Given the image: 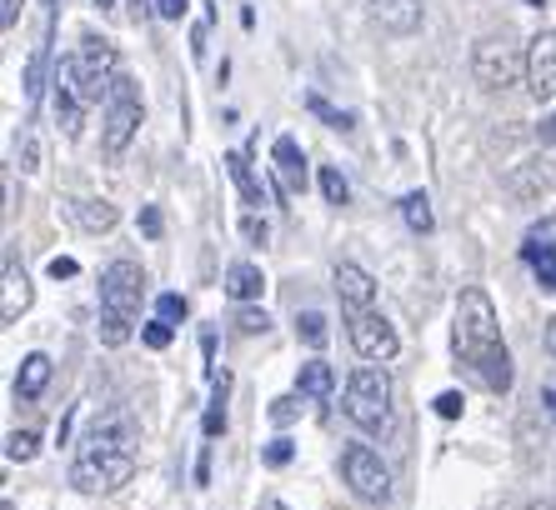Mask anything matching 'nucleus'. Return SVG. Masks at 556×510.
<instances>
[{"label":"nucleus","mask_w":556,"mask_h":510,"mask_svg":"<svg viewBox=\"0 0 556 510\" xmlns=\"http://www.w3.org/2000/svg\"><path fill=\"white\" fill-rule=\"evenodd\" d=\"M452 350L471 375H477L492 396L511 391V350L502 341V326H496V306L486 291H462L456 301V320H452Z\"/></svg>","instance_id":"1"},{"label":"nucleus","mask_w":556,"mask_h":510,"mask_svg":"<svg viewBox=\"0 0 556 510\" xmlns=\"http://www.w3.org/2000/svg\"><path fill=\"white\" fill-rule=\"evenodd\" d=\"M136 475V435L126 421H101L71 460V485L80 496H111Z\"/></svg>","instance_id":"2"},{"label":"nucleus","mask_w":556,"mask_h":510,"mask_svg":"<svg viewBox=\"0 0 556 510\" xmlns=\"http://www.w3.org/2000/svg\"><path fill=\"white\" fill-rule=\"evenodd\" d=\"M146 301V270L136 260H111L101 270V345H126Z\"/></svg>","instance_id":"3"},{"label":"nucleus","mask_w":556,"mask_h":510,"mask_svg":"<svg viewBox=\"0 0 556 510\" xmlns=\"http://www.w3.org/2000/svg\"><path fill=\"white\" fill-rule=\"evenodd\" d=\"M346 421L356 425V431H366V435H387V425H391V375H387V366H356L346 375Z\"/></svg>","instance_id":"4"},{"label":"nucleus","mask_w":556,"mask_h":510,"mask_svg":"<svg viewBox=\"0 0 556 510\" xmlns=\"http://www.w3.org/2000/svg\"><path fill=\"white\" fill-rule=\"evenodd\" d=\"M71 71H76V90L86 105H105L111 101V90L121 80V55L116 46L105 36H86L80 40V51L71 55Z\"/></svg>","instance_id":"5"},{"label":"nucleus","mask_w":556,"mask_h":510,"mask_svg":"<svg viewBox=\"0 0 556 510\" xmlns=\"http://www.w3.org/2000/svg\"><path fill=\"white\" fill-rule=\"evenodd\" d=\"M471 76L486 90H506L517 76H527V51L517 46V36H511V30L481 36L477 51H471Z\"/></svg>","instance_id":"6"},{"label":"nucleus","mask_w":556,"mask_h":510,"mask_svg":"<svg viewBox=\"0 0 556 510\" xmlns=\"http://www.w3.org/2000/svg\"><path fill=\"white\" fill-rule=\"evenodd\" d=\"M146 120V101H141V86L130 76L116 80V90H111V101H105V130H101V145L111 161H121L126 155V145L136 141V130H141Z\"/></svg>","instance_id":"7"},{"label":"nucleus","mask_w":556,"mask_h":510,"mask_svg":"<svg viewBox=\"0 0 556 510\" xmlns=\"http://www.w3.org/2000/svg\"><path fill=\"white\" fill-rule=\"evenodd\" d=\"M341 481L351 485V496L366 506H387L391 500V471L381 466L371 446H346L341 450Z\"/></svg>","instance_id":"8"},{"label":"nucleus","mask_w":556,"mask_h":510,"mask_svg":"<svg viewBox=\"0 0 556 510\" xmlns=\"http://www.w3.org/2000/svg\"><path fill=\"white\" fill-rule=\"evenodd\" d=\"M346 335L356 345V356L371 360V366H391L396 350H402V341H396V331H391V320L381 310H346Z\"/></svg>","instance_id":"9"},{"label":"nucleus","mask_w":556,"mask_h":510,"mask_svg":"<svg viewBox=\"0 0 556 510\" xmlns=\"http://www.w3.org/2000/svg\"><path fill=\"white\" fill-rule=\"evenodd\" d=\"M527 95L536 105L556 101V30H536L527 40Z\"/></svg>","instance_id":"10"},{"label":"nucleus","mask_w":556,"mask_h":510,"mask_svg":"<svg viewBox=\"0 0 556 510\" xmlns=\"http://www.w3.org/2000/svg\"><path fill=\"white\" fill-rule=\"evenodd\" d=\"M55 126L65 130V141H76L80 136V120H86V101H80L76 90V71H71V55L65 61H55Z\"/></svg>","instance_id":"11"},{"label":"nucleus","mask_w":556,"mask_h":510,"mask_svg":"<svg viewBox=\"0 0 556 510\" xmlns=\"http://www.w3.org/2000/svg\"><path fill=\"white\" fill-rule=\"evenodd\" d=\"M331 285H337V295H341V310H376V281L362 266L341 260L337 276H331Z\"/></svg>","instance_id":"12"},{"label":"nucleus","mask_w":556,"mask_h":510,"mask_svg":"<svg viewBox=\"0 0 556 510\" xmlns=\"http://www.w3.org/2000/svg\"><path fill=\"white\" fill-rule=\"evenodd\" d=\"M30 310V281L26 270H21V260H15V251H5V285H0V320L5 326H15V320Z\"/></svg>","instance_id":"13"},{"label":"nucleus","mask_w":556,"mask_h":510,"mask_svg":"<svg viewBox=\"0 0 556 510\" xmlns=\"http://www.w3.org/2000/svg\"><path fill=\"white\" fill-rule=\"evenodd\" d=\"M371 21L387 36H416L421 30V0H371Z\"/></svg>","instance_id":"14"},{"label":"nucleus","mask_w":556,"mask_h":510,"mask_svg":"<svg viewBox=\"0 0 556 510\" xmlns=\"http://www.w3.org/2000/svg\"><path fill=\"white\" fill-rule=\"evenodd\" d=\"M271 155H276V176H281V195L306 191V155H301V145L291 136H276Z\"/></svg>","instance_id":"15"},{"label":"nucleus","mask_w":556,"mask_h":510,"mask_svg":"<svg viewBox=\"0 0 556 510\" xmlns=\"http://www.w3.org/2000/svg\"><path fill=\"white\" fill-rule=\"evenodd\" d=\"M521 260L536 270L542 291H556V245L542 241V230H531V235H527V245H521Z\"/></svg>","instance_id":"16"},{"label":"nucleus","mask_w":556,"mask_h":510,"mask_svg":"<svg viewBox=\"0 0 556 510\" xmlns=\"http://www.w3.org/2000/svg\"><path fill=\"white\" fill-rule=\"evenodd\" d=\"M331 391H337V370L326 366V360H306V366L296 370V396L331 400Z\"/></svg>","instance_id":"17"},{"label":"nucleus","mask_w":556,"mask_h":510,"mask_svg":"<svg viewBox=\"0 0 556 510\" xmlns=\"http://www.w3.org/2000/svg\"><path fill=\"white\" fill-rule=\"evenodd\" d=\"M46 385H51V356L30 350V356L21 360V375H15V396H21V400H36Z\"/></svg>","instance_id":"18"},{"label":"nucleus","mask_w":556,"mask_h":510,"mask_svg":"<svg viewBox=\"0 0 556 510\" xmlns=\"http://www.w3.org/2000/svg\"><path fill=\"white\" fill-rule=\"evenodd\" d=\"M261 291H266V276H261L256 266L236 260V266L226 270V295H231V301H241V306H247V301H261Z\"/></svg>","instance_id":"19"},{"label":"nucleus","mask_w":556,"mask_h":510,"mask_svg":"<svg viewBox=\"0 0 556 510\" xmlns=\"http://www.w3.org/2000/svg\"><path fill=\"white\" fill-rule=\"evenodd\" d=\"M226 170H231V180L241 186V201H247V205H266V191H261V180H256V170H251V155L247 151L226 155Z\"/></svg>","instance_id":"20"},{"label":"nucleus","mask_w":556,"mask_h":510,"mask_svg":"<svg viewBox=\"0 0 556 510\" xmlns=\"http://www.w3.org/2000/svg\"><path fill=\"white\" fill-rule=\"evenodd\" d=\"M71 216H76L86 230H96V235H101V230H111L121 220V211L111 201H76V205H71Z\"/></svg>","instance_id":"21"},{"label":"nucleus","mask_w":556,"mask_h":510,"mask_svg":"<svg viewBox=\"0 0 556 510\" xmlns=\"http://www.w3.org/2000/svg\"><path fill=\"white\" fill-rule=\"evenodd\" d=\"M402 220L416 230V235H431V230H437V216H431V201H427L421 191H412V195L402 201Z\"/></svg>","instance_id":"22"},{"label":"nucleus","mask_w":556,"mask_h":510,"mask_svg":"<svg viewBox=\"0 0 556 510\" xmlns=\"http://www.w3.org/2000/svg\"><path fill=\"white\" fill-rule=\"evenodd\" d=\"M226 391H231V375H220L216 381V396H211V410H206V421H201L206 441H216V435L226 431Z\"/></svg>","instance_id":"23"},{"label":"nucleus","mask_w":556,"mask_h":510,"mask_svg":"<svg viewBox=\"0 0 556 510\" xmlns=\"http://www.w3.org/2000/svg\"><path fill=\"white\" fill-rule=\"evenodd\" d=\"M296 335L306 345H316V350H321L326 341H331V331H326V316L321 310H306V316H296Z\"/></svg>","instance_id":"24"},{"label":"nucleus","mask_w":556,"mask_h":510,"mask_svg":"<svg viewBox=\"0 0 556 510\" xmlns=\"http://www.w3.org/2000/svg\"><path fill=\"white\" fill-rule=\"evenodd\" d=\"M5 456L21 460V466H26V460H36L40 456V435L36 431H11V441H5Z\"/></svg>","instance_id":"25"},{"label":"nucleus","mask_w":556,"mask_h":510,"mask_svg":"<svg viewBox=\"0 0 556 510\" xmlns=\"http://www.w3.org/2000/svg\"><path fill=\"white\" fill-rule=\"evenodd\" d=\"M40 86H46V46H36L26 61V101H40Z\"/></svg>","instance_id":"26"},{"label":"nucleus","mask_w":556,"mask_h":510,"mask_svg":"<svg viewBox=\"0 0 556 510\" xmlns=\"http://www.w3.org/2000/svg\"><path fill=\"white\" fill-rule=\"evenodd\" d=\"M321 195L331 205H346L351 201V186H346V176H341L337 166H321Z\"/></svg>","instance_id":"27"},{"label":"nucleus","mask_w":556,"mask_h":510,"mask_svg":"<svg viewBox=\"0 0 556 510\" xmlns=\"http://www.w3.org/2000/svg\"><path fill=\"white\" fill-rule=\"evenodd\" d=\"M141 341L151 345V350H166V345L176 341V326H170V320H161V316H155V320H146V326H141Z\"/></svg>","instance_id":"28"},{"label":"nucleus","mask_w":556,"mask_h":510,"mask_svg":"<svg viewBox=\"0 0 556 510\" xmlns=\"http://www.w3.org/2000/svg\"><path fill=\"white\" fill-rule=\"evenodd\" d=\"M236 331H241V335H266V331H271V316H266V310L241 306V310H236Z\"/></svg>","instance_id":"29"},{"label":"nucleus","mask_w":556,"mask_h":510,"mask_svg":"<svg viewBox=\"0 0 556 510\" xmlns=\"http://www.w3.org/2000/svg\"><path fill=\"white\" fill-rule=\"evenodd\" d=\"M271 421H276V425H296V421H301V396L271 400Z\"/></svg>","instance_id":"30"},{"label":"nucleus","mask_w":556,"mask_h":510,"mask_svg":"<svg viewBox=\"0 0 556 510\" xmlns=\"http://www.w3.org/2000/svg\"><path fill=\"white\" fill-rule=\"evenodd\" d=\"M155 316H161V320H170V326H176V320H186V295L166 291V295H161V301H155Z\"/></svg>","instance_id":"31"},{"label":"nucleus","mask_w":556,"mask_h":510,"mask_svg":"<svg viewBox=\"0 0 556 510\" xmlns=\"http://www.w3.org/2000/svg\"><path fill=\"white\" fill-rule=\"evenodd\" d=\"M291 456H296V446H291L286 435H276L271 446H266V466H271V471H281V466H291Z\"/></svg>","instance_id":"32"},{"label":"nucleus","mask_w":556,"mask_h":510,"mask_svg":"<svg viewBox=\"0 0 556 510\" xmlns=\"http://www.w3.org/2000/svg\"><path fill=\"white\" fill-rule=\"evenodd\" d=\"M311 115H321V120H326V126H337V130H351V115H341V111H331V105H326L321 101V95H311Z\"/></svg>","instance_id":"33"},{"label":"nucleus","mask_w":556,"mask_h":510,"mask_svg":"<svg viewBox=\"0 0 556 510\" xmlns=\"http://www.w3.org/2000/svg\"><path fill=\"white\" fill-rule=\"evenodd\" d=\"M431 406H437V416H441V421H456V416H462V410H466V400L456 396V391H441V396L431 400Z\"/></svg>","instance_id":"34"},{"label":"nucleus","mask_w":556,"mask_h":510,"mask_svg":"<svg viewBox=\"0 0 556 510\" xmlns=\"http://www.w3.org/2000/svg\"><path fill=\"white\" fill-rule=\"evenodd\" d=\"M141 230H146V241H161L166 220H161V211H155V205H141Z\"/></svg>","instance_id":"35"},{"label":"nucleus","mask_w":556,"mask_h":510,"mask_svg":"<svg viewBox=\"0 0 556 510\" xmlns=\"http://www.w3.org/2000/svg\"><path fill=\"white\" fill-rule=\"evenodd\" d=\"M241 230H247L251 245H266V235H271V226H266L261 216H247V220H241Z\"/></svg>","instance_id":"36"},{"label":"nucleus","mask_w":556,"mask_h":510,"mask_svg":"<svg viewBox=\"0 0 556 510\" xmlns=\"http://www.w3.org/2000/svg\"><path fill=\"white\" fill-rule=\"evenodd\" d=\"M46 270H51V281H71V276H76V260H71V255H55V260H51V266H46Z\"/></svg>","instance_id":"37"},{"label":"nucleus","mask_w":556,"mask_h":510,"mask_svg":"<svg viewBox=\"0 0 556 510\" xmlns=\"http://www.w3.org/2000/svg\"><path fill=\"white\" fill-rule=\"evenodd\" d=\"M186 5H191V0H155V15H161V21H181Z\"/></svg>","instance_id":"38"},{"label":"nucleus","mask_w":556,"mask_h":510,"mask_svg":"<svg viewBox=\"0 0 556 510\" xmlns=\"http://www.w3.org/2000/svg\"><path fill=\"white\" fill-rule=\"evenodd\" d=\"M536 141H542V145H556V115H546V120H542V130H536Z\"/></svg>","instance_id":"39"},{"label":"nucleus","mask_w":556,"mask_h":510,"mask_svg":"<svg viewBox=\"0 0 556 510\" xmlns=\"http://www.w3.org/2000/svg\"><path fill=\"white\" fill-rule=\"evenodd\" d=\"M21 170H36V141L26 136V145H21Z\"/></svg>","instance_id":"40"},{"label":"nucleus","mask_w":556,"mask_h":510,"mask_svg":"<svg viewBox=\"0 0 556 510\" xmlns=\"http://www.w3.org/2000/svg\"><path fill=\"white\" fill-rule=\"evenodd\" d=\"M15 15H21V0H5V11H0V26L11 30V26H15Z\"/></svg>","instance_id":"41"},{"label":"nucleus","mask_w":556,"mask_h":510,"mask_svg":"<svg viewBox=\"0 0 556 510\" xmlns=\"http://www.w3.org/2000/svg\"><path fill=\"white\" fill-rule=\"evenodd\" d=\"M546 350H552V356H556V316L546 320Z\"/></svg>","instance_id":"42"},{"label":"nucleus","mask_w":556,"mask_h":510,"mask_svg":"<svg viewBox=\"0 0 556 510\" xmlns=\"http://www.w3.org/2000/svg\"><path fill=\"white\" fill-rule=\"evenodd\" d=\"M527 510H556V500H531Z\"/></svg>","instance_id":"43"},{"label":"nucleus","mask_w":556,"mask_h":510,"mask_svg":"<svg viewBox=\"0 0 556 510\" xmlns=\"http://www.w3.org/2000/svg\"><path fill=\"white\" fill-rule=\"evenodd\" d=\"M96 5H101V11H111V5H116V0H96Z\"/></svg>","instance_id":"44"},{"label":"nucleus","mask_w":556,"mask_h":510,"mask_svg":"<svg viewBox=\"0 0 556 510\" xmlns=\"http://www.w3.org/2000/svg\"><path fill=\"white\" fill-rule=\"evenodd\" d=\"M46 5H51V11H55V5H61V0H46Z\"/></svg>","instance_id":"45"},{"label":"nucleus","mask_w":556,"mask_h":510,"mask_svg":"<svg viewBox=\"0 0 556 510\" xmlns=\"http://www.w3.org/2000/svg\"><path fill=\"white\" fill-rule=\"evenodd\" d=\"M271 510H286V506H271Z\"/></svg>","instance_id":"46"}]
</instances>
